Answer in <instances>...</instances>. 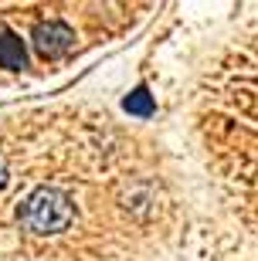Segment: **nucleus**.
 <instances>
[{
	"mask_svg": "<svg viewBox=\"0 0 258 261\" xmlns=\"http://www.w3.org/2000/svg\"><path fill=\"white\" fill-rule=\"evenodd\" d=\"M17 221L24 231L48 238V234H61L68 224L75 221V207H72L68 194H61L55 187H38L28 200L20 203Z\"/></svg>",
	"mask_w": 258,
	"mask_h": 261,
	"instance_id": "nucleus-1",
	"label": "nucleus"
},
{
	"mask_svg": "<svg viewBox=\"0 0 258 261\" xmlns=\"http://www.w3.org/2000/svg\"><path fill=\"white\" fill-rule=\"evenodd\" d=\"M72 41H75V34H72V28L61 24V20H48V24H41L38 34H34V44H38V51L44 55V58H58V55H65V51L72 48Z\"/></svg>",
	"mask_w": 258,
	"mask_h": 261,
	"instance_id": "nucleus-2",
	"label": "nucleus"
},
{
	"mask_svg": "<svg viewBox=\"0 0 258 261\" xmlns=\"http://www.w3.org/2000/svg\"><path fill=\"white\" fill-rule=\"evenodd\" d=\"M24 61H28V55H24V44H20L17 34H0V68H24Z\"/></svg>",
	"mask_w": 258,
	"mask_h": 261,
	"instance_id": "nucleus-3",
	"label": "nucleus"
},
{
	"mask_svg": "<svg viewBox=\"0 0 258 261\" xmlns=\"http://www.w3.org/2000/svg\"><path fill=\"white\" fill-rule=\"evenodd\" d=\"M126 112H133V116H153V98L146 88H136L133 95L126 98Z\"/></svg>",
	"mask_w": 258,
	"mask_h": 261,
	"instance_id": "nucleus-4",
	"label": "nucleus"
},
{
	"mask_svg": "<svg viewBox=\"0 0 258 261\" xmlns=\"http://www.w3.org/2000/svg\"><path fill=\"white\" fill-rule=\"evenodd\" d=\"M7 184V166H4V160H0V187Z\"/></svg>",
	"mask_w": 258,
	"mask_h": 261,
	"instance_id": "nucleus-5",
	"label": "nucleus"
}]
</instances>
